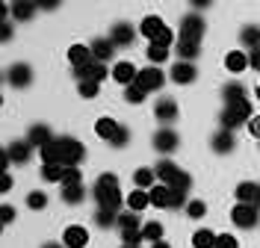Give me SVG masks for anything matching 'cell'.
Masks as SVG:
<instances>
[{"label": "cell", "instance_id": "cell-1", "mask_svg": "<svg viewBox=\"0 0 260 248\" xmlns=\"http://www.w3.org/2000/svg\"><path fill=\"white\" fill-rule=\"evenodd\" d=\"M42 160L45 163H62V165H80L83 157H86V148H83L80 139L74 136H56L50 145L39 148Z\"/></svg>", "mask_w": 260, "mask_h": 248}, {"label": "cell", "instance_id": "cell-2", "mask_svg": "<svg viewBox=\"0 0 260 248\" xmlns=\"http://www.w3.org/2000/svg\"><path fill=\"white\" fill-rule=\"evenodd\" d=\"M92 198H95L98 207H107V210H118L121 204H124V192H121V186H118V178H115L113 171H104L101 178L95 181L92 186Z\"/></svg>", "mask_w": 260, "mask_h": 248}, {"label": "cell", "instance_id": "cell-3", "mask_svg": "<svg viewBox=\"0 0 260 248\" xmlns=\"http://www.w3.org/2000/svg\"><path fill=\"white\" fill-rule=\"evenodd\" d=\"M251 121V100L243 98V100H228L222 116H219V124L225 130H237L240 124H248Z\"/></svg>", "mask_w": 260, "mask_h": 248}, {"label": "cell", "instance_id": "cell-4", "mask_svg": "<svg viewBox=\"0 0 260 248\" xmlns=\"http://www.w3.org/2000/svg\"><path fill=\"white\" fill-rule=\"evenodd\" d=\"M95 133L107 142V145H110V148H124V145L130 142V130H127V127H124V124H118L115 118H107V116L95 121Z\"/></svg>", "mask_w": 260, "mask_h": 248}, {"label": "cell", "instance_id": "cell-5", "mask_svg": "<svg viewBox=\"0 0 260 248\" xmlns=\"http://www.w3.org/2000/svg\"><path fill=\"white\" fill-rule=\"evenodd\" d=\"M231 222H234L240 231H254L260 225V207L257 204H243V201H237V207L231 210Z\"/></svg>", "mask_w": 260, "mask_h": 248}, {"label": "cell", "instance_id": "cell-6", "mask_svg": "<svg viewBox=\"0 0 260 248\" xmlns=\"http://www.w3.org/2000/svg\"><path fill=\"white\" fill-rule=\"evenodd\" d=\"M207 33V24H204V18L201 12H189V15L180 18V39H192V42H201Z\"/></svg>", "mask_w": 260, "mask_h": 248}, {"label": "cell", "instance_id": "cell-7", "mask_svg": "<svg viewBox=\"0 0 260 248\" xmlns=\"http://www.w3.org/2000/svg\"><path fill=\"white\" fill-rule=\"evenodd\" d=\"M136 83H139L145 92H160L162 86H166V74H162L160 65H148V68H139Z\"/></svg>", "mask_w": 260, "mask_h": 248}, {"label": "cell", "instance_id": "cell-8", "mask_svg": "<svg viewBox=\"0 0 260 248\" xmlns=\"http://www.w3.org/2000/svg\"><path fill=\"white\" fill-rule=\"evenodd\" d=\"M154 151L157 154H172V151H178V145H180V136L172 127H160V130L154 133Z\"/></svg>", "mask_w": 260, "mask_h": 248}, {"label": "cell", "instance_id": "cell-9", "mask_svg": "<svg viewBox=\"0 0 260 248\" xmlns=\"http://www.w3.org/2000/svg\"><path fill=\"white\" fill-rule=\"evenodd\" d=\"M6 83L15 86V89H27L32 83V68L27 62H15V65L6 68Z\"/></svg>", "mask_w": 260, "mask_h": 248}, {"label": "cell", "instance_id": "cell-10", "mask_svg": "<svg viewBox=\"0 0 260 248\" xmlns=\"http://www.w3.org/2000/svg\"><path fill=\"white\" fill-rule=\"evenodd\" d=\"M136 27L133 24H127V21H118V24H113V30H110V39H113L115 48H130L133 42H136Z\"/></svg>", "mask_w": 260, "mask_h": 248}, {"label": "cell", "instance_id": "cell-11", "mask_svg": "<svg viewBox=\"0 0 260 248\" xmlns=\"http://www.w3.org/2000/svg\"><path fill=\"white\" fill-rule=\"evenodd\" d=\"M74 77L77 80H107L110 77V68H107V62H101V59H92L89 65H80L74 68Z\"/></svg>", "mask_w": 260, "mask_h": 248}, {"label": "cell", "instance_id": "cell-12", "mask_svg": "<svg viewBox=\"0 0 260 248\" xmlns=\"http://www.w3.org/2000/svg\"><path fill=\"white\" fill-rule=\"evenodd\" d=\"M154 171H157V181L169 183V186H175V183L183 178V168H180L178 163H172V160H160V163L154 165Z\"/></svg>", "mask_w": 260, "mask_h": 248}, {"label": "cell", "instance_id": "cell-13", "mask_svg": "<svg viewBox=\"0 0 260 248\" xmlns=\"http://www.w3.org/2000/svg\"><path fill=\"white\" fill-rule=\"evenodd\" d=\"M169 77L178 83V86H189V83L198 77V71H195L192 62H186V59H178V62L172 65V71H169Z\"/></svg>", "mask_w": 260, "mask_h": 248}, {"label": "cell", "instance_id": "cell-14", "mask_svg": "<svg viewBox=\"0 0 260 248\" xmlns=\"http://www.w3.org/2000/svg\"><path fill=\"white\" fill-rule=\"evenodd\" d=\"M62 242L65 248H86L89 245V231L83 225H68L62 231Z\"/></svg>", "mask_w": 260, "mask_h": 248}, {"label": "cell", "instance_id": "cell-15", "mask_svg": "<svg viewBox=\"0 0 260 248\" xmlns=\"http://www.w3.org/2000/svg\"><path fill=\"white\" fill-rule=\"evenodd\" d=\"M148 195H151V207H157V210H172V186H169V183H154V186L148 189Z\"/></svg>", "mask_w": 260, "mask_h": 248}, {"label": "cell", "instance_id": "cell-16", "mask_svg": "<svg viewBox=\"0 0 260 248\" xmlns=\"http://www.w3.org/2000/svg\"><path fill=\"white\" fill-rule=\"evenodd\" d=\"M154 116L160 124H172L175 118H178V100L175 98H160L154 103Z\"/></svg>", "mask_w": 260, "mask_h": 248}, {"label": "cell", "instance_id": "cell-17", "mask_svg": "<svg viewBox=\"0 0 260 248\" xmlns=\"http://www.w3.org/2000/svg\"><path fill=\"white\" fill-rule=\"evenodd\" d=\"M210 148L216 151V154H231V151L237 148L234 130H225V127H219V130L213 133V139H210Z\"/></svg>", "mask_w": 260, "mask_h": 248}, {"label": "cell", "instance_id": "cell-18", "mask_svg": "<svg viewBox=\"0 0 260 248\" xmlns=\"http://www.w3.org/2000/svg\"><path fill=\"white\" fill-rule=\"evenodd\" d=\"M3 151H6V157H9L15 165H24L32 157V145L27 142V139H21V142H9Z\"/></svg>", "mask_w": 260, "mask_h": 248}, {"label": "cell", "instance_id": "cell-19", "mask_svg": "<svg viewBox=\"0 0 260 248\" xmlns=\"http://www.w3.org/2000/svg\"><path fill=\"white\" fill-rule=\"evenodd\" d=\"M136 77H139V68L133 65V62H127V59H121V62H115L113 65V80L115 83L130 86V83H136Z\"/></svg>", "mask_w": 260, "mask_h": 248}, {"label": "cell", "instance_id": "cell-20", "mask_svg": "<svg viewBox=\"0 0 260 248\" xmlns=\"http://www.w3.org/2000/svg\"><path fill=\"white\" fill-rule=\"evenodd\" d=\"M53 139H56V136L50 133V124H32L30 133H27V142H30L32 148H45Z\"/></svg>", "mask_w": 260, "mask_h": 248}, {"label": "cell", "instance_id": "cell-21", "mask_svg": "<svg viewBox=\"0 0 260 248\" xmlns=\"http://www.w3.org/2000/svg\"><path fill=\"white\" fill-rule=\"evenodd\" d=\"M124 204H127V210H133V213H142L145 207H151V195H148V189L133 186V192L124 198Z\"/></svg>", "mask_w": 260, "mask_h": 248}, {"label": "cell", "instance_id": "cell-22", "mask_svg": "<svg viewBox=\"0 0 260 248\" xmlns=\"http://www.w3.org/2000/svg\"><path fill=\"white\" fill-rule=\"evenodd\" d=\"M36 0H12L9 3V12H12V18L15 21H30L32 15H36Z\"/></svg>", "mask_w": 260, "mask_h": 248}, {"label": "cell", "instance_id": "cell-23", "mask_svg": "<svg viewBox=\"0 0 260 248\" xmlns=\"http://www.w3.org/2000/svg\"><path fill=\"white\" fill-rule=\"evenodd\" d=\"M160 30H166V21H162L160 15H145L142 21H139V33L145 36V39H151V42L157 39Z\"/></svg>", "mask_w": 260, "mask_h": 248}, {"label": "cell", "instance_id": "cell-24", "mask_svg": "<svg viewBox=\"0 0 260 248\" xmlns=\"http://www.w3.org/2000/svg\"><path fill=\"white\" fill-rule=\"evenodd\" d=\"M95 56H92V48L89 45H71L68 48V62L74 68H80V65H89Z\"/></svg>", "mask_w": 260, "mask_h": 248}, {"label": "cell", "instance_id": "cell-25", "mask_svg": "<svg viewBox=\"0 0 260 248\" xmlns=\"http://www.w3.org/2000/svg\"><path fill=\"white\" fill-rule=\"evenodd\" d=\"M89 48H92V56L101 59V62H110V59H113V53H115V45H113V39H110V36H107V39H95Z\"/></svg>", "mask_w": 260, "mask_h": 248}, {"label": "cell", "instance_id": "cell-26", "mask_svg": "<svg viewBox=\"0 0 260 248\" xmlns=\"http://www.w3.org/2000/svg\"><path fill=\"white\" fill-rule=\"evenodd\" d=\"M225 68L231 71V74H243L245 68H251L248 53H243V50H231V53L225 56Z\"/></svg>", "mask_w": 260, "mask_h": 248}, {"label": "cell", "instance_id": "cell-27", "mask_svg": "<svg viewBox=\"0 0 260 248\" xmlns=\"http://www.w3.org/2000/svg\"><path fill=\"white\" fill-rule=\"evenodd\" d=\"M59 198L65 201V204H71V207H77V204H83V198H86V186L83 183H68V186H62V195Z\"/></svg>", "mask_w": 260, "mask_h": 248}, {"label": "cell", "instance_id": "cell-28", "mask_svg": "<svg viewBox=\"0 0 260 248\" xmlns=\"http://www.w3.org/2000/svg\"><path fill=\"white\" fill-rule=\"evenodd\" d=\"M257 189H260V183L243 181V183H237L234 195H237V201H243V204H254V198H257Z\"/></svg>", "mask_w": 260, "mask_h": 248}, {"label": "cell", "instance_id": "cell-29", "mask_svg": "<svg viewBox=\"0 0 260 248\" xmlns=\"http://www.w3.org/2000/svg\"><path fill=\"white\" fill-rule=\"evenodd\" d=\"M154 183H160V181H157V171H154V168L142 165V168H136V171H133V186H139V189H151Z\"/></svg>", "mask_w": 260, "mask_h": 248}, {"label": "cell", "instance_id": "cell-30", "mask_svg": "<svg viewBox=\"0 0 260 248\" xmlns=\"http://www.w3.org/2000/svg\"><path fill=\"white\" fill-rule=\"evenodd\" d=\"M198 53H201V42H192V39H180V36H178V56H180V59L192 62Z\"/></svg>", "mask_w": 260, "mask_h": 248}, {"label": "cell", "instance_id": "cell-31", "mask_svg": "<svg viewBox=\"0 0 260 248\" xmlns=\"http://www.w3.org/2000/svg\"><path fill=\"white\" fill-rule=\"evenodd\" d=\"M65 168H68V165H62V163H42V181H48V183H62Z\"/></svg>", "mask_w": 260, "mask_h": 248}, {"label": "cell", "instance_id": "cell-32", "mask_svg": "<svg viewBox=\"0 0 260 248\" xmlns=\"http://www.w3.org/2000/svg\"><path fill=\"white\" fill-rule=\"evenodd\" d=\"M216 239L219 233H213L210 228H198L192 233V248H216Z\"/></svg>", "mask_w": 260, "mask_h": 248}, {"label": "cell", "instance_id": "cell-33", "mask_svg": "<svg viewBox=\"0 0 260 248\" xmlns=\"http://www.w3.org/2000/svg\"><path fill=\"white\" fill-rule=\"evenodd\" d=\"M95 225L98 228H113V225H118V210H107V207H98L95 210Z\"/></svg>", "mask_w": 260, "mask_h": 248}, {"label": "cell", "instance_id": "cell-34", "mask_svg": "<svg viewBox=\"0 0 260 248\" xmlns=\"http://www.w3.org/2000/svg\"><path fill=\"white\" fill-rule=\"evenodd\" d=\"M118 233L121 231H139L142 228V222H139V213H133V210H127V213H118Z\"/></svg>", "mask_w": 260, "mask_h": 248}, {"label": "cell", "instance_id": "cell-35", "mask_svg": "<svg viewBox=\"0 0 260 248\" xmlns=\"http://www.w3.org/2000/svg\"><path fill=\"white\" fill-rule=\"evenodd\" d=\"M222 98H225V103H228V100H243V98H248V95H245V86L240 80H231V83H225V89H222Z\"/></svg>", "mask_w": 260, "mask_h": 248}, {"label": "cell", "instance_id": "cell-36", "mask_svg": "<svg viewBox=\"0 0 260 248\" xmlns=\"http://www.w3.org/2000/svg\"><path fill=\"white\" fill-rule=\"evenodd\" d=\"M240 42H243L248 50L260 48V27H254V24H248V27H243V33H240Z\"/></svg>", "mask_w": 260, "mask_h": 248}, {"label": "cell", "instance_id": "cell-37", "mask_svg": "<svg viewBox=\"0 0 260 248\" xmlns=\"http://www.w3.org/2000/svg\"><path fill=\"white\" fill-rule=\"evenodd\" d=\"M145 56L151 59V65H162L166 59H169V48L166 45H157V42H151L145 50Z\"/></svg>", "mask_w": 260, "mask_h": 248}, {"label": "cell", "instance_id": "cell-38", "mask_svg": "<svg viewBox=\"0 0 260 248\" xmlns=\"http://www.w3.org/2000/svg\"><path fill=\"white\" fill-rule=\"evenodd\" d=\"M145 95H148V92L139 86V83H130V86H124V100H127V103H136V107H139V103L145 100Z\"/></svg>", "mask_w": 260, "mask_h": 248}, {"label": "cell", "instance_id": "cell-39", "mask_svg": "<svg viewBox=\"0 0 260 248\" xmlns=\"http://www.w3.org/2000/svg\"><path fill=\"white\" fill-rule=\"evenodd\" d=\"M183 210H186V216H189V219H195V222H198V219H204V216H207V204H204V201H198V198H189V204H186Z\"/></svg>", "mask_w": 260, "mask_h": 248}, {"label": "cell", "instance_id": "cell-40", "mask_svg": "<svg viewBox=\"0 0 260 248\" xmlns=\"http://www.w3.org/2000/svg\"><path fill=\"white\" fill-rule=\"evenodd\" d=\"M142 233H145L148 242H160V239H162V225L151 219V222H145V225H142Z\"/></svg>", "mask_w": 260, "mask_h": 248}, {"label": "cell", "instance_id": "cell-41", "mask_svg": "<svg viewBox=\"0 0 260 248\" xmlns=\"http://www.w3.org/2000/svg\"><path fill=\"white\" fill-rule=\"evenodd\" d=\"M98 89H101V83L98 80H77V92H80V98H95Z\"/></svg>", "mask_w": 260, "mask_h": 248}, {"label": "cell", "instance_id": "cell-42", "mask_svg": "<svg viewBox=\"0 0 260 248\" xmlns=\"http://www.w3.org/2000/svg\"><path fill=\"white\" fill-rule=\"evenodd\" d=\"M27 207L36 210V213H39V210H45V207H48V195H45V192H39V189L30 192V195H27Z\"/></svg>", "mask_w": 260, "mask_h": 248}, {"label": "cell", "instance_id": "cell-43", "mask_svg": "<svg viewBox=\"0 0 260 248\" xmlns=\"http://www.w3.org/2000/svg\"><path fill=\"white\" fill-rule=\"evenodd\" d=\"M142 239H145L142 228L139 231H121V245H142Z\"/></svg>", "mask_w": 260, "mask_h": 248}, {"label": "cell", "instance_id": "cell-44", "mask_svg": "<svg viewBox=\"0 0 260 248\" xmlns=\"http://www.w3.org/2000/svg\"><path fill=\"white\" fill-rule=\"evenodd\" d=\"M68 183H83V171L77 168V165H68V168H65L62 186H68Z\"/></svg>", "mask_w": 260, "mask_h": 248}, {"label": "cell", "instance_id": "cell-45", "mask_svg": "<svg viewBox=\"0 0 260 248\" xmlns=\"http://www.w3.org/2000/svg\"><path fill=\"white\" fill-rule=\"evenodd\" d=\"M216 248H240V239H237L234 233H219V239H216Z\"/></svg>", "mask_w": 260, "mask_h": 248}, {"label": "cell", "instance_id": "cell-46", "mask_svg": "<svg viewBox=\"0 0 260 248\" xmlns=\"http://www.w3.org/2000/svg\"><path fill=\"white\" fill-rule=\"evenodd\" d=\"M245 127H248V133H251V136H257V139H260V116H251V121H248Z\"/></svg>", "mask_w": 260, "mask_h": 248}, {"label": "cell", "instance_id": "cell-47", "mask_svg": "<svg viewBox=\"0 0 260 248\" xmlns=\"http://www.w3.org/2000/svg\"><path fill=\"white\" fill-rule=\"evenodd\" d=\"M9 189H12V174L3 171V174H0V192H9Z\"/></svg>", "mask_w": 260, "mask_h": 248}, {"label": "cell", "instance_id": "cell-48", "mask_svg": "<svg viewBox=\"0 0 260 248\" xmlns=\"http://www.w3.org/2000/svg\"><path fill=\"white\" fill-rule=\"evenodd\" d=\"M0 216H3V225H9V222L15 219V207H9V204H3V210H0Z\"/></svg>", "mask_w": 260, "mask_h": 248}, {"label": "cell", "instance_id": "cell-49", "mask_svg": "<svg viewBox=\"0 0 260 248\" xmlns=\"http://www.w3.org/2000/svg\"><path fill=\"white\" fill-rule=\"evenodd\" d=\"M248 62H251V68H254V71H260V48L248 50Z\"/></svg>", "mask_w": 260, "mask_h": 248}, {"label": "cell", "instance_id": "cell-50", "mask_svg": "<svg viewBox=\"0 0 260 248\" xmlns=\"http://www.w3.org/2000/svg\"><path fill=\"white\" fill-rule=\"evenodd\" d=\"M0 39H3V42H9V39H12V24H9V21H3V24H0Z\"/></svg>", "mask_w": 260, "mask_h": 248}, {"label": "cell", "instance_id": "cell-51", "mask_svg": "<svg viewBox=\"0 0 260 248\" xmlns=\"http://www.w3.org/2000/svg\"><path fill=\"white\" fill-rule=\"evenodd\" d=\"M36 6H39V9H45V12H50V9H56V6H59V0H36Z\"/></svg>", "mask_w": 260, "mask_h": 248}, {"label": "cell", "instance_id": "cell-52", "mask_svg": "<svg viewBox=\"0 0 260 248\" xmlns=\"http://www.w3.org/2000/svg\"><path fill=\"white\" fill-rule=\"evenodd\" d=\"M213 0H189V6H195V12H201V9H207Z\"/></svg>", "mask_w": 260, "mask_h": 248}, {"label": "cell", "instance_id": "cell-53", "mask_svg": "<svg viewBox=\"0 0 260 248\" xmlns=\"http://www.w3.org/2000/svg\"><path fill=\"white\" fill-rule=\"evenodd\" d=\"M151 248H172V245H169L166 239H160V242H151Z\"/></svg>", "mask_w": 260, "mask_h": 248}, {"label": "cell", "instance_id": "cell-54", "mask_svg": "<svg viewBox=\"0 0 260 248\" xmlns=\"http://www.w3.org/2000/svg\"><path fill=\"white\" fill-rule=\"evenodd\" d=\"M42 248H65V245H59V242H48V245H42Z\"/></svg>", "mask_w": 260, "mask_h": 248}, {"label": "cell", "instance_id": "cell-55", "mask_svg": "<svg viewBox=\"0 0 260 248\" xmlns=\"http://www.w3.org/2000/svg\"><path fill=\"white\" fill-rule=\"evenodd\" d=\"M254 204H257V207H260V189H257V198H254Z\"/></svg>", "mask_w": 260, "mask_h": 248}, {"label": "cell", "instance_id": "cell-56", "mask_svg": "<svg viewBox=\"0 0 260 248\" xmlns=\"http://www.w3.org/2000/svg\"><path fill=\"white\" fill-rule=\"evenodd\" d=\"M121 248H142V245H121Z\"/></svg>", "mask_w": 260, "mask_h": 248}, {"label": "cell", "instance_id": "cell-57", "mask_svg": "<svg viewBox=\"0 0 260 248\" xmlns=\"http://www.w3.org/2000/svg\"><path fill=\"white\" fill-rule=\"evenodd\" d=\"M257 95H260V89H257Z\"/></svg>", "mask_w": 260, "mask_h": 248}]
</instances>
